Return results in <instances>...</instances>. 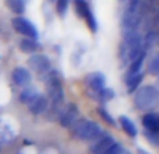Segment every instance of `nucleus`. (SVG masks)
I'll return each mask as SVG.
<instances>
[{
    "label": "nucleus",
    "instance_id": "nucleus-3",
    "mask_svg": "<svg viewBox=\"0 0 159 154\" xmlns=\"http://www.w3.org/2000/svg\"><path fill=\"white\" fill-rule=\"evenodd\" d=\"M45 88H47V94H48V99L51 100V106L54 109L61 108L63 103V85L62 79H61L59 74L57 71H49L45 76Z\"/></svg>",
    "mask_w": 159,
    "mask_h": 154
},
{
    "label": "nucleus",
    "instance_id": "nucleus-27",
    "mask_svg": "<svg viewBox=\"0 0 159 154\" xmlns=\"http://www.w3.org/2000/svg\"><path fill=\"white\" fill-rule=\"evenodd\" d=\"M137 153H138V154H149L148 151H145L144 148H138V150H137Z\"/></svg>",
    "mask_w": 159,
    "mask_h": 154
},
{
    "label": "nucleus",
    "instance_id": "nucleus-19",
    "mask_svg": "<svg viewBox=\"0 0 159 154\" xmlns=\"http://www.w3.org/2000/svg\"><path fill=\"white\" fill-rule=\"evenodd\" d=\"M144 60H145V52H142V54L139 55L137 60H134L131 64H129V68H128V72H127V76L141 72V68H142V64H144Z\"/></svg>",
    "mask_w": 159,
    "mask_h": 154
},
{
    "label": "nucleus",
    "instance_id": "nucleus-5",
    "mask_svg": "<svg viewBox=\"0 0 159 154\" xmlns=\"http://www.w3.org/2000/svg\"><path fill=\"white\" fill-rule=\"evenodd\" d=\"M73 4H75L76 14H78L80 18H83L84 23L87 24V27H89V30L92 31V33H96L97 31V20H96V17H94L92 9H90L89 3H87L86 0H75Z\"/></svg>",
    "mask_w": 159,
    "mask_h": 154
},
{
    "label": "nucleus",
    "instance_id": "nucleus-11",
    "mask_svg": "<svg viewBox=\"0 0 159 154\" xmlns=\"http://www.w3.org/2000/svg\"><path fill=\"white\" fill-rule=\"evenodd\" d=\"M11 76H13V82H14L17 86H28V85L31 84V74H30V71H27L25 68H23V67H17V68H14L13 70V74H11Z\"/></svg>",
    "mask_w": 159,
    "mask_h": 154
},
{
    "label": "nucleus",
    "instance_id": "nucleus-24",
    "mask_svg": "<svg viewBox=\"0 0 159 154\" xmlns=\"http://www.w3.org/2000/svg\"><path fill=\"white\" fill-rule=\"evenodd\" d=\"M69 2L70 0H57V12L61 17L66 14V10L69 7Z\"/></svg>",
    "mask_w": 159,
    "mask_h": 154
},
{
    "label": "nucleus",
    "instance_id": "nucleus-28",
    "mask_svg": "<svg viewBox=\"0 0 159 154\" xmlns=\"http://www.w3.org/2000/svg\"><path fill=\"white\" fill-rule=\"evenodd\" d=\"M51 2H54V0H51Z\"/></svg>",
    "mask_w": 159,
    "mask_h": 154
},
{
    "label": "nucleus",
    "instance_id": "nucleus-16",
    "mask_svg": "<svg viewBox=\"0 0 159 154\" xmlns=\"http://www.w3.org/2000/svg\"><path fill=\"white\" fill-rule=\"evenodd\" d=\"M118 122H120L123 130L127 134H128L129 137H137V134H138V130H137V126L134 124V122H132L131 119L127 118V116H120Z\"/></svg>",
    "mask_w": 159,
    "mask_h": 154
},
{
    "label": "nucleus",
    "instance_id": "nucleus-12",
    "mask_svg": "<svg viewBox=\"0 0 159 154\" xmlns=\"http://www.w3.org/2000/svg\"><path fill=\"white\" fill-rule=\"evenodd\" d=\"M142 124L145 127V132L152 134H158L159 133V113L148 112L142 118Z\"/></svg>",
    "mask_w": 159,
    "mask_h": 154
},
{
    "label": "nucleus",
    "instance_id": "nucleus-14",
    "mask_svg": "<svg viewBox=\"0 0 159 154\" xmlns=\"http://www.w3.org/2000/svg\"><path fill=\"white\" fill-rule=\"evenodd\" d=\"M116 143V140L108 134H103L97 139V142L94 143V146L92 147V153L93 154H104L111 146Z\"/></svg>",
    "mask_w": 159,
    "mask_h": 154
},
{
    "label": "nucleus",
    "instance_id": "nucleus-9",
    "mask_svg": "<svg viewBox=\"0 0 159 154\" xmlns=\"http://www.w3.org/2000/svg\"><path fill=\"white\" fill-rule=\"evenodd\" d=\"M79 116H80V112H79L78 106H76L75 103H69V105L66 106L62 112H61V115H59L61 126L70 127L79 119Z\"/></svg>",
    "mask_w": 159,
    "mask_h": 154
},
{
    "label": "nucleus",
    "instance_id": "nucleus-4",
    "mask_svg": "<svg viewBox=\"0 0 159 154\" xmlns=\"http://www.w3.org/2000/svg\"><path fill=\"white\" fill-rule=\"evenodd\" d=\"M135 108L138 110H151L159 103V91L152 85H145L135 91Z\"/></svg>",
    "mask_w": 159,
    "mask_h": 154
},
{
    "label": "nucleus",
    "instance_id": "nucleus-25",
    "mask_svg": "<svg viewBox=\"0 0 159 154\" xmlns=\"http://www.w3.org/2000/svg\"><path fill=\"white\" fill-rule=\"evenodd\" d=\"M97 112H99V115L102 116V119H104L108 124H111V126H114V124H116V120L111 118V115L107 112V110H106L104 108H102V106H100V108L97 109Z\"/></svg>",
    "mask_w": 159,
    "mask_h": 154
},
{
    "label": "nucleus",
    "instance_id": "nucleus-26",
    "mask_svg": "<svg viewBox=\"0 0 159 154\" xmlns=\"http://www.w3.org/2000/svg\"><path fill=\"white\" fill-rule=\"evenodd\" d=\"M139 2H141V0H128V6L129 7H138Z\"/></svg>",
    "mask_w": 159,
    "mask_h": 154
},
{
    "label": "nucleus",
    "instance_id": "nucleus-15",
    "mask_svg": "<svg viewBox=\"0 0 159 154\" xmlns=\"http://www.w3.org/2000/svg\"><path fill=\"white\" fill-rule=\"evenodd\" d=\"M144 79V74L142 72H138V74H134V75H129V76H125V85H127V91L129 94H134L137 89H138L139 84L142 82Z\"/></svg>",
    "mask_w": 159,
    "mask_h": 154
},
{
    "label": "nucleus",
    "instance_id": "nucleus-22",
    "mask_svg": "<svg viewBox=\"0 0 159 154\" xmlns=\"http://www.w3.org/2000/svg\"><path fill=\"white\" fill-rule=\"evenodd\" d=\"M104 154H129V151L127 150V148H124L120 143L116 142L114 144H113L107 151H106Z\"/></svg>",
    "mask_w": 159,
    "mask_h": 154
},
{
    "label": "nucleus",
    "instance_id": "nucleus-13",
    "mask_svg": "<svg viewBox=\"0 0 159 154\" xmlns=\"http://www.w3.org/2000/svg\"><path fill=\"white\" fill-rule=\"evenodd\" d=\"M84 82H86V85L92 89V91L97 92L100 91V89H103V88H106V76L102 72H92L89 74V75L86 76V79H84Z\"/></svg>",
    "mask_w": 159,
    "mask_h": 154
},
{
    "label": "nucleus",
    "instance_id": "nucleus-17",
    "mask_svg": "<svg viewBox=\"0 0 159 154\" xmlns=\"http://www.w3.org/2000/svg\"><path fill=\"white\" fill-rule=\"evenodd\" d=\"M20 50L25 54H34L37 50H39V44L37 40L31 38H21L20 40Z\"/></svg>",
    "mask_w": 159,
    "mask_h": 154
},
{
    "label": "nucleus",
    "instance_id": "nucleus-8",
    "mask_svg": "<svg viewBox=\"0 0 159 154\" xmlns=\"http://www.w3.org/2000/svg\"><path fill=\"white\" fill-rule=\"evenodd\" d=\"M28 67L37 74H48L51 71V61L44 54H34L28 58Z\"/></svg>",
    "mask_w": 159,
    "mask_h": 154
},
{
    "label": "nucleus",
    "instance_id": "nucleus-10",
    "mask_svg": "<svg viewBox=\"0 0 159 154\" xmlns=\"http://www.w3.org/2000/svg\"><path fill=\"white\" fill-rule=\"evenodd\" d=\"M27 106H28V110H30L33 115H41V113H44L45 110L48 109L49 103H48V99H47V96L38 94L33 100H31L30 103H28Z\"/></svg>",
    "mask_w": 159,
    "mask_h": 154
},
{
    "label": "nucleus",
    "instance_id": "nucleus-18",
    "mask_svg": "<svg viewBox=\"0 0 159 154\" xmlns=\"http://www.w3.org/2000/svg\"><path fill=\"white\" fill-rule=\"evenodd\" d=\"M6 6L9 7L14 14H18V16L25 12L24 0H6Z\"/></svg>",
    "mask_w": 159,
    "mask_h": 154
},
{
    "label": "nucleus",
    "instance_id": "nucleus-2",
    "mask_svg": "<svg viewBox=\"0 0 159 154\" xmlns=\"http://www.w3.org/2000/svg\"><path fill=\"white\" fill-rule=\"evenodd\" d=\"M69 129L75 139L84 140V142H94L104 134L100 124L89 119H78Z\"/></svg>",
    "mask_w": 159,
    "mask_h": 154
},
{
    "label": "nucleus",
    "instance_id": "nucleus-6",
    "mask_svg": "<svg viewBox=\"0 0 159 154\" xmlns=\"http://www.w3.org/2000/svg\"><path fill=\"white\" fill-rule=\"evenodd\" d=\"M11 26L18 34L24 36L25 38L38 40V30L28 18L23 17V16H17L11 20Z\"/></svg>",
    "mask_w": 159,
    "mask_h": 154
},
{
    "label": "nucleus",
    "instance_id": "nucleus-21",
    "mask_svg": "<svg viewBox=\"0 0 159 154\" xmlns=\"http://www.w3.org/2000/svg\"><path fill=\"white\" fill-rule=\"evenodd\" d=\"M96 96H97V99L102 100V102H107V100L113 99V98L116 96V94L113 89H110V88H103V89H100V91L96 92Z\"/></svg>",
    "mask_w": 159,
    "mask_h": 154
},
{
    "label": "nucleus",
    "instance_id": "nucleus-20",
    "mask_svg": "<svg viewBox=\"0 0 159 154\" xmlns=\"http://www.w3.org/2000/svg\"><path fill=\"white\" fill-rule=\"evenodd\" d=\"M37 95H38V92H37L34 88H25L24 91L21 92V95H20V100L23 103H25V105H28V103H30L31 100L37 96Z\"/></svg>",
    "mask_w": 159,
    "mask_h": 154
},
{
    "label": "nucleus",
    "instance_id": "nucleus-1",
    "mask_svg": "<svg viewBox=\"0 0 159 154\" xmlns=\"http://www.w3.org/2000/svg\"><path fill=\"white\" fill-rule=\"evenodd\" d=\"M145 52L144 50V38L138 31L124 34V40L120 46V58L123 62L131 64L134 60Z\"/></svg>",
    "mask_w": 159,
    "mask_h": 154
},
{
    "label": "nucleus",
    "instance_id": "nucleus-7",
    "mask_svg": "<svg viewBox=\"0 0 159 154\" xmlns=\"http://www.w3.org/2000/svg\"><path fill=\"white\" fill-rule=\"evenodd\" d=\"M139 24V14H138V7H127L123 16V30L125 33H132L137 31V27Z\"/></svg>",
    "mask_w": 159,
    "mask_h": 154
},
{
    "label": "nucleus",
    "instance_id": "nucleus-23",
    "mask_svg": "<svg viewBox=\"0 0 159 154\" xmlns=\"http://www.w3.org/2000/svg\"><path fill=\"white\" fill-rule=\"evenodd\" d=\"M148 71H149V74H152V75H159V52L151 60Z\"/></svg>",
    "mask_w": 159,
    "mask_h": 154
}]
</instances>
